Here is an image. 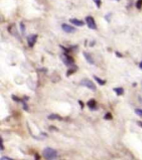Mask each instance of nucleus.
I'll return each mask as SVG.
<instances>
[{
  "label": "nucleus",
  "instance_id": "nucleus-1",
  "mask_svg": "<svg viewBox=\"0 0 142 160\" xmlns=\"http://www.w3.org/2000/svg\"><path fill=\"white\" fill-rule=\"evenodd\" d=\"M43 157L46 159H56L57 158V152L55 149L52 148H46L43 150Z\"/></svg>",
  "mask_w": 142,
  "mask_h": 160
},
{
  "label": "nucleus",
  "instance_id": "nucleus-2",
  "mask_svg": "<svg viewBox=\"0 0 142 160\" xmlns=\"http://www.w3.org/2000/svg\"><path fill=\"white\" fill-rule=\"evenodd\" d=\"M80 84L82 85V86H84V87L88 88L89 89L92 90V91H96L97 90V87H96V85L93 83V82H92L91 80L88 79V78H85V79H82L80 82Z\"/></svg>",
  "mask_w": 142,
  "mask_h": 160
},
{
  "label": "nucleus",
  "instance_id": "nucleus-3",
  "mask_svg": "<svg viewBox=\"0 0 142 160\" xmlns=\"http://www.w3.org/2000/svg\"><path fill=\"white\" fill-rule=\"evenodd\" d=\"M61 58H62V62H64L65 64L67 65V66H72V64L74 63V59L72 58L71 56L69 55H67V53H65V54H62L61 55Z\"/></svg>",
  "mask_w": 142,
  "mask_h": 160
},
{
  "label": "nucleus",
  "instance_id": "nucleus-4",
  "mask_svg": "<svg viewBox=\"0 0 142 160\" xmlns=\"http://www.w3.org/2000/svg\"><path fill=\"white\" fill-rule=\"evenodd\" d=\"M86 22H87V26L91 29H97V23L95 22L94 18L92 16H87L86 18Z\"/></svg>",
  "mask_w": 142,
  "mask_h": 160
},
{
  "label": "nucleus",
  "instance_id": "nucleus-5",
  "mask_svg": "<svg viewBox=\"0 0 142 160\" xmlns=\"http://www.w3.org/2000/svg\"><path fill=\"white\" fill-rule=\"evenodd\" d=\"M37 34H32L29 35L28 37L27 38V44L30 48H32L35 45L36 42H37Z\"/></svg>",
  "mask_w": 142,
  "mask_h": 160
},
{
  "label": "nucleus",
  "instance_id": "nucleus-6",
  "mask_svg": "<svg viewBox=\"0 0 142 160\" xmlns=\"http://www.w3.org/2000/svg\"><path fill=\"white\" fill-rule=\"evenodd\" d=\"M62 28L64 32H67V33H71V32H73L76 31V28L74 27H72V26H70L67 23H63L62 25Z\"/></svg>",
  "mask_w": 142,
  "mask_h": 160
},
{
  "label": "nucleus",
  "instance_id": "nucleus-7",
  "mask_svg": "<svg viewBox=\"0 0 142 160\" xmlns=\"http://www.w3.org/2000/svg\"><path fill=\"white\" fill-rule=\"evenodd\" d=\"M83 55H84L85 58L87 59V61L89 62L90 64H94V59H93V58L92 57V55L90 54L89 52H83Z\"/></svg>",
  "mask_w": 142,
  "mask_h": 160
},
{
  "label": "nucleus",
  "instance_id": "nucleus-8",
  "mask_svg": "<svg viewBox=\"0 0 142 160\" xmlns=\"http://www.w3.org/2000/svg\"><path fill=\"white\" fill-rule=\"evenodd\" d=\"M70 22H72V24L75 25V26H78V27H82L84 25V22H82V20L77 19V18H72L70 20Z\"/></svg>",
  "mask_w": 142,
  "mask_h": 160
},
{
  "label": "nucleus",
  "instance_id": "nucleus-9",
  "mask_svg": "<svg viewBox=\"0 0 142 160\" xmlns=\"http://www.w3.org/2000/svg\"><path fill=\"white\" fill-rule=\"evenodd\" d=\"M87 106L91 108V109H95L97 107V102L95 99H91L87 102Z\"/></svg>",
  "mask_w": 142,
  "mask_h": 160
},
{
  "label": "nucleus",
  "instance_id": "nucleus-10",
  "mask_svg": "<svg viewBox=\"0 0 142 160\" xmlns=\"http://www.w3.org/2000/svg\"><path fill=\"white\" fill-rule=\"evenodd\" d=\"M48 119L50 120H62V118L60 117L59 115L56 114V113H52L48 116Z\"/></svg>",
  "mask_w": 142,
  "mask_h": 160
},
{
  "label": "nucleus",
  "instance_id": "nucleus-11",
  "mask_svg": "<svg viewBox=\"0 0 142 160\" xmlns=\"http://www.w3.org/2000/svg\"><path fill=\"white\" fill-rule=\"evenodd\" d=\"M114 91L116 92L117 95H121L124 93V89H123V88H115Z\"/></svg>",
  "mask_w": 142,
  "mask_h": 160
},
{
  "label": "nucleus",
  "instance_id": "nucleus-12",
  "mask_svg": "<svg viewBox=\"0 0 142 160\" xmlns=\"http://www.w3.org/2000/svg\"><path fill=\"white\" fill-rule=\"evenodd\" d=\"M94 78H95V80H96V81H97V82H98L100 85H104L105 83H106V81H105V80L101 79L100 78L97 77V76H94Z\"/></svg>",
  "mask_w": 142,
  "mask_h": 160
},
{
  "label": "nucleus",
  "instance_id": "nucleus-13",
  "mask_svg": "<svg viewBox=\"0 0 142 160\" xmlns=\"http://www.w3.org/2000/svg\"><path fill=\"white\" fill-rule=\"evenodd\" d=\"M135 6L138 9H140L142 8V0H137L136 3H135Z\"/></svg>",
  "mask_w": 142,
  "mask_h": 160
},
{
  "label": "nucleus",
  "instance_id": "nucleus-14",
  "mask_svg": "<svg viewBox=\"0 0 142 160\" xmlns=\"http://www.w3.org/2000/svg\"><path fill=\"white\" fill-rule=\"evenodd\" d=\"M104 118L107 120H111L112 119V115L111 112H107V114L104 116Z\"/></svg>",
  "mask_w": 142,
  "mask_h": 160
},
{
  "label": "nucleus",
  "instance_id": "nucleus-15",
  "mask_svg": "<svg viewBox=\"0 0 142 160\" xmlns=\"http://www.w3.org/2000/svg\"><path fill=\"white\" fill-rule=\"evenodd\" d=\"M135 112L137 115H139V116L142 117V109L141 108H137V109L135 110Z\"/></svg>",
  "mask_w": 142,
  "mask_h": 160
},
{
  "label": "nucleus",
  "instance_id": "nucleus-16",
  "mask_svg": "<svg viewBox=\"0 0 142 160\" xmlns=\"http://www.w3.org/2000/svg\"><path fill=\"white\" fill-rule=\"evenodd\" d=\"M94 1L97 3V8H100V6H101V0H94Z\"/></svg>",
  "mask_w": 142,
  "mask_h": 160
},
{
  "label": "nucleus",
  "instance_id": "nucleus-17",
  "mask_svg": "<svg viewBox=\"0 0 142 160\" xmlns=\"http://www.w3.org/2000/svg\"><path fill=\"white\" fill-rule=\"evenodd\" d=\"M20 26H21V28H22V33H23V32H24V29H25L24 25H23V23H22V22H21V23H20Z\"/></svg>",
  "mask_w": 142,
  "mask_h": 160
},
{
  "label": "nucleus",
  "instance_id": "nucleus-18",
  "mask_svg": "<svg viewBox=\"0 0 142 160\" xmlns=\"http://www.w3.org/2000/svg\"><path fill=\"white\" fill-rule=\"evenodd\" d=\"M5 159H12L11 158L9 157H2L1 158V160H5Z\"/></svg>",
  "mask_w": 142,
  "mask_h": 160
},
{
  "label": "nucleus",
  "instance_id": "nucleus-19",
  "mask_svg": "<svg viewBox=\"0 0 142 160\" xmlns=\"http://www.w3.org/2000/svg\"><path fill=\"white\" fill-rule=\"evenodd\" d=\"M139 66H140V68H141V69H142V61L140 62Z\"/></svg>",
  "mask_w": 142,
  "mask_h": 160
},
{
  "label": "nucleus",
  "instance_id": "nucleus-20",
  "mask_svg": "<svg viewBox=\"0 0 142 160\" xmlns=\"http://www.w3.org/2000/svg\"><path fill=\"white\" fill-rule=\"evenodd\" d=\"M138 124H139L140 126L142 128V122H138Z\"/></svg>",
  "mask_w": 142,
  "mask_h": 160
},
{
  "label": "nucleus",
  "instance_id": "nucleus-21",
  "mask_svg": "<svg viewBox=\"0 0 142 160\" xmlns=\"http://www.w3.org/2000/svg\"><path fill=\"white\" fill-rule=\"evenodd\" d=\"M117 1H118V0H117Z\"/></svg>",
  "mask_w": 142,
  "mask_h": 160
}]
</instances>
